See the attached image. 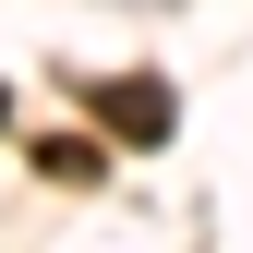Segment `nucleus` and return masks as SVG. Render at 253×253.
Here are the masks:
<instances>
[{"label":"nucleus","instance_id":"1","mask_svg":"<svg viewBox=\"0 0 253 253\" xmlns=\"http://www.w3.org/2000/svg\"><path fill=\"white\" fill-rule=\"evenodd\" d=\"M97 109L121 133H169V84H97Z\"/></svg>","mask_w":253,"mask_h":253}]
</instances>
